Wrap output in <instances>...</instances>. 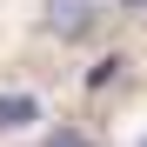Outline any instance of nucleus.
<instances>
[{
	"label": "nucleus",
	"instance_id": "obj_4",
	"mask_svg": "<svg viewBox=\"0 0 147 147\" xmlns=\"http://www.w3.org/2000/svg\"><path fill=\"white\" fill-rule=\"evenodd\" d=\"M114 7H120V13H140V7H147V0H114Z\"/></svg>",
	"mask_w": 147,
	"mask_h": 147
},
{
	"label": "nucleus",
	"instance_id": "obj_5",
	"mask_svg": "<svg viewBox=\"0 0 147 147\" xmlns=\"http://www.w3.org/2000/svg\"><path fill=\"white\" fill-rule=\"evenodd\" d=\"M140 147H147V140H140Z\"/></svg>",
	"mask_w": 147,
	"mask_h": 147
},
{
	"label": "nucleus",
	"instance_id": "obj_1",
	"mask_svg": "<svg viewBox=\"0 0 147 147\" xmlns=\"http://www.w3.org/2000/svg\"><path fill=\"white\" fill-rule=\"evenodd\" d=\"M94 0H47V34L54 40H87L94 34Z\"/></svg>",
	"mask_w": 147,
	"mask_h": 147
},
{
	"label": "nucleus",
	"instance_id": "obj_2",
	"mask_svg": "<svg viewBox=\"0 0 147 147\" xmlns=\"http://www.w3.org/2000/svg\"><path fill=\"white\" fill-rule=\"evenodd\" d=\"M34 120H40L34 94H0V134H20V127H34Z\"/></svg>",
	"mask_w": 147,
	"mask_h": 147
},
{
	"label": "nucleus",
	"instance_id": "obj_3",
	"mask_svg": "<svg viewBox=\"0 0 147 147\" xmlns=\"http://www.w3.org/2000/svg\"><path fill=\"white\" fill-rule=\"evenodd\" d=\"M47 147H87V134H74V127H60V134H47Z\"/></svg>",
	"mask_w": 147,
	"mask_h": 147
}]
</instances>
